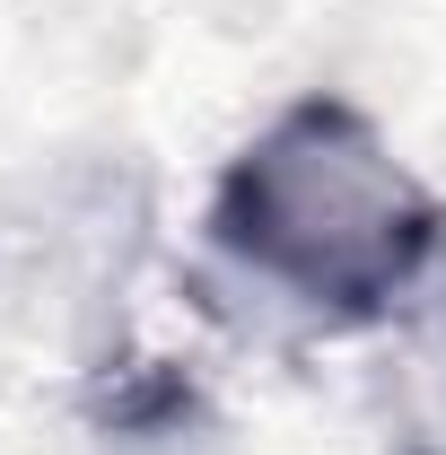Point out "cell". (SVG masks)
Returning a JSON list of instances; mask_svg holds the SVG:
<instances>
[{"instance_id": "cell-1", "label": "cell", "mask_w": 446, "mask_h": 455, "mask_svg": "<svg viewBox=\"0 0 446 455\" xmlns=\"http://www.w3.org/2000/svg\"><path fill=\"white\" fill-rule=\"evenodd\" d=\"M211 236L254 281L289 289L307 315L377 324L429 272L446 220L350 97H298L263 140L227 158Z\"/></svg>"}]
</instances>
